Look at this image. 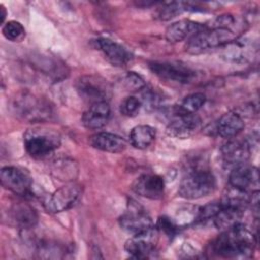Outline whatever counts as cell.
I'll return each mask as SVG.
<instances>
[{
    "instance_id": "cell-29",
    "label": "cell",
    "mask_w": 260,
    "mask_h": 260,
    "mask_svg": "<svg viewBox=\"0 0 260 260\" xmlns=\"http://www.w3.org/2000/svg\"><path fill=\"white\" fill-rule=\"evenodd\" d=\"M141 107V102L135 96L124 99L120 105V112L126 117H134L138 114Z\"/></svg>"
},
{
    "instance_id": "cell-14",
    "label": "cell",
    "mask_w": 260,
    "mask_h": 260,
    "mask_svg": "<svg viewBox=\"0 0 260 260\" xmlns=\"http://www.w3.org/2000/svg\"><path fill=\"white\" fill-rule=\"evenodd\" d=\"M95 45L104 54L107 61L114 66L124 67L132 59L131 53L124 46L113 40L100 38L95 41Z\"/></svg>"
},
{
    "instance_id": "cell-17",
    "label": "cell",
    "mask_w": 260,
    "mask_h": 260,
    "mask_svg": "<svg viewBox=\"0 0 260 260\" xmlns=\"http://www.w3.org/2000/svg\"><path fill=\"white\" fill-rule=\"evenodd\" d=\"M111 109L108 102L94 103L83 113L82 125L89 130H99L106 126L110 119Z\"/></svg>"
},
{
    "instance_id": "cell-20",
    "label": "cell",
    "mask_w": 260,
    "mask_h": 260,
    "mask_svg": "<svg viewBox=\"0 0 260 260\" xmlns=\"http://www.w3.org/2000/svg\"><path fill=\"white\" fill-rule=\"evenodd\" d=\"M9 218L14 225L22 230H28L38 222V214L36 210L26 203H16L8 211Z\"/></svg>"
},
{
    "instance_id": "cell-12",
    "label": "cell",
    "mask_w": 260,
    "mask_h": 260,
    "mask_svg": "<svg viewBox=\"0 0 260 260\" xmlns=\"http://www.w3.org/2000/svg\"><path fill=\"white\" fill-rule=\"evenodd\" d=\"M225 166L235 168L246 164L251 154V144L247 140H229L220 149Z\"/></svg>"
},
{
    "instance_id": "cell-28",
    "label": "cell",
    "mask_w": 260,
    "mask_h": 260,
    "mask_svg": "<svg viewBox=\"0 0 260 260\" xmlns=\"http://www.w3.org/2000/svg\"><path fill=\"white\" fill-rule=\"evenodd\" d=\"M3 36L11 42H19L25 36V29L22 24L15 20L7 21L2 27Z\"/></svg>"
},
{
    "instance_id": "cell-19",
    "label": "cell",
    "mask_w": 260,
    "mask_h": 260,
    "mask_svg": "<svg viewBox=\"0 0 260 260\" xmlns=\"http://www.w3.org/2000/svg\"><path fill=\"white\" fill-rule=\"evenodd\" d=\"M88 141L93 148L111 153L122 152L127 147V142L123 137L110 132H98L91 135Z\"/></svg>"
},
{
    "instance_id": "cell-18",
    "label": "cell",
    "mask_w": 260,
    "mask_h": 260,
    "mask_svg": "<svg viewBox=\"0 0 260 260\" xmlns=\"http://www.w3.org/2000/svg\"><path fill=\"white\" fill-rule=\"evenodd\" d=\"M204 28V25L196 21L190 19H181L168 26L166 29V39L170 43L182 42L187 38H192Z\"/></svg>"
},
{
    "instance_id": "cell-9",
    "label": "cell",
    "mask_w": 260,
    "mask_h": 260,
    "mask_svg": "<svg viewBox=\"0 0 260 260\" xmlns=\"http://www.w3.org/2000/svg\"><path fill=\"white\" fill-rule=\"evenodd\" d=\"M0 179L2 186L16 195L27 196L31 194V178L27 172L18 167L6 166L2 168Z\"/></svg>"
},
{
    "instance_id": "cell-1",
    "label": "cell",
    "mask_w": 260,
    "mask_h": 260,
    "mask_svg": "<svg viewBox=\"0 0 260 260\" xmlns=\"http://www.w3.org/2000/svg\"><path fill=\"white\" fill-rule=\"evenodd\" d=\"M256 243V236L246 225L239 223L222 231L213 242L212 251L222 258L246 259L252 257Z\"/></svg>"
},
{
    "instance_id": "cell-30",
    "label": "cell",
    "mask_w": 260,
    "mask_h": 260,
    "mask_svg": "<svg viewBox=\"0 0 260 260\" xmlns=\"http://www.w3.org/2000/svg\"><path fill=\"white\" fill-rule=\"evenodd\" d=\"M124 84L128 90H139L145 87V82L140 75L135 72H129L124 78Z\"/></svg>"
},
{
    "instance_id": "cell-3",
    "label": "cell",
    "mask_w": 260,
    "mask_h": 260,
    "mask_svg": "<svg viewBox=\"0 0 260 260\" xmlns=\"http://www.w3.org/2000/svg\"><path fill=\"white\" fill-rule=\"evenodd\" d=\"M216 187V180L211 172L195 169L187 172L179 185V195L186 199H199L212 193Z\"/></svg>"
},
{
    "instance_id": "cell-13",
    "label": "cell",
    "mask_w": 260,
    "mask_h": 260,
    "mask_svg": "<svg viewBox=\"0 0 260 260\" xmlns=\"http://www.w3.org/2000/svg\"><path fill=\"white\" fill-rule=\"evenodd\" d=\"M120 226L131 235L138 234L153 226L149 215L139 206L134 205L122 214L119 219Z\"/></svg>"
},
{
    "instance_id": "cell-31",
    "label": "cell",
    "mask_w": 260,
    "mask_h": 260,
    "mask_svg": "<svg viewBox=\"0 0 260 260\" xmlns=\"http://www.w3.org/2000/svg\"><path fill=\"white\" fill-rule=\"evenodd\" d=\"M156 228L158 231H162L165 234L172 236L175 234L177 225L175 224V222L173 220H171L169 217L167 216H161L158 218L157 223H156Z\"/></svg>"
},
{
    "instance_id": "cell-21",
    "label": "cell",
    "mask_w": 260,
    "mask_h": 260,
    "mask_svg": "<svg viewBox=\"0 0 260 260\" xmlns=\"http://www.w3.org/2000/svg\"><path fill=\"white\" fill-rule=\"evenodd\" d=\"M245 127L243 118L236 112H228L223 114L216 123L217 133L226 139L236 137Z\"/></svg>"
},
{
    "instance_id": "cell-23",
    "label": "cell",
    "mask_w": 260,
    "mask_h": 260,
    "mask_svg": "<svg viewBox=\"0 0 260 260\" xmlns=\"http://www.w3.org/2000/svg\"><path fill=\"white\" fill-rule=\"evenodd\" d=\"M243 214H244L243 210L233 208V207L222 206L220 204L219 210L213 217L214 224L219 230H222V231L228 230L230 228H233L241 223V218Z\"/></svg>"
},
{
    "instance_id": "cell-32",
    "label": "cell",
    "mask_w": 260,
    "mask_h": 260,
    "mask_svg": "<svg viewBox=\"0 0 260 260\" xmlns=\"http://www.w3.org/2000/svg\"><path fill=\"white\" fill-rule=\"evenodd\" d=\"M5 16H6V10L4 8L3 5H0V17H1V23L4 22V19H5Z\"/></svg>"
},
{
    "instance_id": "cell-22",
    "label": "cell",
    "mask_w": 260,
    "mask_h": 260,
    "mask_svg": "<svg viewBox=\"0 0 260 260\" xmlns=\"http://www.w3.org/2000/svg\"><path fill=\"white\" fill-rule=\"evenodd\" d=\"M250 199L251 195L249 192L229 185V187L224 190L219 202L222 206L233 207L244 211L249 206Z\"/></svg>"
},
{
    "instance_id": "cell-10",
    "label": "cell",
    "mask_w": 260,
    "mask_h": 260,
    "mask_svg": "<svg viewBox=\"0 0 260 260\" xmlns=\"http://www.w3.org/2000/svg\"><path fill=\"white\" fill-rule=\"evenodd\" d=\"M149 68L159 78L179 83H189L196 76L193 69L179 62L154 61L149 63Z\"/></svg>"
},
{
    "instance_id": "cell-25",
    "label": "cell",
    "mask_w": 260,
    "mask_h": 260,
    "mask_svg": "<svg viewBox=\"0 0 260 260\" xmlns=\"http://www.w3.org/2000/svg\"><path fill=\"white\" fill-rule=\"evenodd\" d=\"M53 175L62 181H72L78 174V167L76 162L69 158L57 159L53 164Z\"/></svg>"
},
{
    "instance_id": "cell-16",
    "label": "cell",
    "mask_w": 260,
    "mask_h": 260,
    "mask_svg": "<svg viewBox=\"0 0 260 260\" xmlns=\"http://www.w3.org/2000/svg\"><path fill=\"white\" fill-rule=\"evenodd\" d=\"M201 126V119L196 114H177L167 127V133L178 138L193 135Z\"/></svg>"
},
{
    "instance_id": "cell-5",
    "label": "cell",
    "mask_w": 260,
    "mask_h": 260,
    "mask_svg": "<svg viewBox=\"0 0 260 260\" xmlns=\"http://www.w3.org/2000/svg\"><path fill=\"white\" fill-rule=\"evenodd\" d=\"M60 135L48 129H29L24 134V147L34 158H44L60 145Z\"/></svg>"
},
{
    "instance_id": "cell-4",
    "label": "cell",
    "mask_w": 260,
    "mask_h": 260,
    "mask_svg": "<svg viewBox=\"0 0 260 260\" xmlns=\"http://www.w3.org/2000/svg\"><path fill=\"white\" fill-rule=\"evenodd\" d=\"M13 110L19 119L28 123L48 121L52 117L49 104L28 92L20 93L14 99Z\"/></svg>"
},
{
    "instance_id": "cell-24",
    "label": "cell",
    "mask_w": 260,
    "mask_h": 260,
    "mask_svg": "<svg viewBox=\"0 0 260 260\" xmlns=\"http://www.w3.org/2000/svg\"><path fill=\"white\" fill-rule=\"evenodd\" d=\"M130 143L137 149L147 148L155 139V129L148 125L135 126L129 135Z\"/></svg>"
},
{
    "instance_id": "cell-7",
    "label": "cell",
    "mask_w": 260,
    "mask_h": 260,
    "mask_svg": "<svg viewBox=\"0 0 260 260\" xmlns=\"http://www.w3.org/2000/svg\"><path fill=\"white\" fill-rule=\"evenodd\" d=\"M76 90L80 98L90 105L100 102H107L111 96V88L106 79L98 75L80 76L75 83Z\"/></svg>"
},
{
    "instance_id": "cell-2",
    "label": "cell",
    "mask_w": 260,
    "mask_h": 260,
    "mask_svg": "<svg viewBox=\"0 0 260 260\" xmlns=\"http://www.w3.org/2000/svg\"><path fill=\"white\" fill-rule=\"evenodd\" d=\"M237 40V34L233 28L211 26L204 28L189 39L186 50L190 54H200L209 49L224 47Z\"/></svg>"
},
{
    "instance_id": "cell-8",
    "label": "cell",
    "mask_w": 260,
    "mask_h": 260,
    "mask_svg": "<svg viewBox=\"0 0 260 260\" xmlns=\"http://www.w3.org/2000/svg\"><path fill=\"white\" fill-rule=\"evenodd\" d=\"M158 241V230L151 226L148 230L132 235L125 243L126 252L133 258H148L154 251Z\"/></svg>"
},
{
    "instance_id": "cell-6",
    "label": "cell",
    "mask_w": 260,
    "mask_h": 260,
    "mask_svg": "<svg viewBox=\"0 0 260 260\" xmlns=\"http://www.w3.org/2000/svg\"><path fill=\"white\" fill-rule=\"evenodd\" d=\"M82 195V186L69 183L45 197L43 206L49 213H59L73 207Z\"/></svg>"
},
{
    "instance_id": "cell-11",
    "label": "cell",
    "mask_w": 260,
    "mask_h": 260,
    "mask_svg": "<svg viewBox=\"0 0 260 260\" xmlns=\"http://www.w3.org/2000/svg\"><path fill=\"white\" fill-rule=\"evenodd\" d=\"M229 185L247 192L259 191L258 169L246 164L233 168L229 177Z\"/></svg>"
},
{
    "instance_id": "cell-27",
    "label": "cell",
    "mask_w": 260,
    "mask_h": 260,
    "mask_svg": "<svg viewBox=\"0 0 260 260\" xmlns=\"http://www.w3.org/2000/svg\"><path fill=\"white\" fill-rule=\"evenodd\" d=\"M191 3L186 2H170L165 4L159 12V18L161 20H170L184 11L191 10Z\"/></svg>"
},
{
    "instance_id": "cell-26",
    "label": "cell",
    "mask_w": 260,
    "mask_h": 260,
    "mask_svg": "<svg viewBox=\"0 0 260 260\" xmlns=\"http://www.w3.org/2000/svg\"><path fill=\"white\" fill-rule=\"evenodd\" d=\"M206 96L202 92H195L186 96L178 106L177 114H195L205 103Z\"/></svg>"
},
{
    "instance_id": "cell-15",
    "label": "cell",
    "mask_w": 260,
    "mask_h": 260,
    "mask_svg": "<svg viewBox=\"0 0 260 260\" xmlns=\"http://www.w3.org/2000/svg\"><path fill=\"white\" fill-rule=\"evenodd\" d=\"M132 190L145 198L156 200L164 196L165 182L157 175L145 174L138 177L132 184Z\"/></svg>"
}]
</instances>
